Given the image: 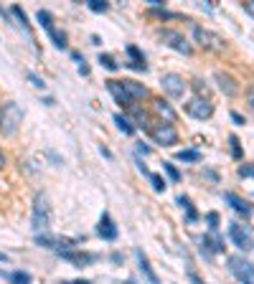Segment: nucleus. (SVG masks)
<instances>
[{"instance_id": "f257e3e1", "label": "nucleus", "mask_w": 254, "mask_h": 284, "mask_svg": "<svg viewBox=\"0 0 254 284\" xmlns=\"http://www.w3.org/2000/svg\"><path fill=\"white\" fill-rule=\"evenodd\" d=\"M31 226L36 233H46L51 228V203H49V195H44V193H38L33 198Z\"/></svg>"}, {"instance_id": "f03ea898", "label": "nucleus", "mask_w": 254, "mask_h": 284, "mask_svg": "<svg viewBox=\"0 0 254 284\" xmlns=\"http://www.w3.org/2000/svg\"><path fill=\"white\" fill-rule=\"evenodd\" d=\"M84 236H49V233H36V244L44 249H56V251H71L74 246L84 244Z\"/></svg>"}, {"instance_id": "7ed1b4c3", "label": "nucleus", "mask_w": 254, "mask_h": 284, "mask_svg": "<svg viewBox=\"0 0 254 284\" xmlns=\"http://www.w3.org/2000/svg\"><path fill=\"white\" fill-rule=\"evenodd\" d=\"M20 122H23V109L15 102L3 104V109H0V135H13Z\"/></svg>"}, {"instance_id": "20e7f679", "label": "nucleus", "mask_w": 254, "mask_h": 284, "mask_svg": "<svg viewBox=\"0 0 254 284\" xmlns=\"http://www.w3.org/2000/svg\"><path fill=\"white\" fill-rule=\"evenodd\" d=\"M150 137H153V142L155 145H163V147H171V145H176L178 142V129L171 124V122H158V124H153L150 127Z\"/></svg>"}, {"instance_id": "39448f33", "label": "nucleus", "mask_w": 254, "mask_h": 284, "mask_svg": "<svg viewBox=\"0 0 254 284\" xmlns=\"http://www.w3.org/2000/svg\"><path fill=\"white\" fill-rule=\"evenodd\" d=\"M158 38L165 43V46H171L173 51H178V54H183V56H190V54H193V49H190V43L186 41V36H183L181 31L163 28V31L158 33Z\"/></svg>"}, {"instance_id": "423d86ee", "label": "nucleus", "mask_w": 254, "mask_h": 284, "mask_svg": "<svg viewBox=\"0 0 254 284\" xmlns=\"http://www.w3.org/2000/svg\"><path fill=\"white\" fill-rule=\"evenodd\" d=\"M193 41L206 51H224V38L214 31H208V28L193 26Z\"/></svg>"}, {"instance_id": "0eeeda50", "label": "nucleus", "mask_w": 254, "mask_h": 284, "mask_svg": "<svg viewBox=\"0 0 254 284\" xmlns=\"http://www.w3.org/2000/svg\"><path fill=\"white\" fill-rule=\"evenodd\" d=\"M229 272L242 284H254V264L247 261L244 256H229Z\"/></svg>"}, {"instance_id": "6e6552de", "label": "nucleus", "mask_w": 254, "mask_h": 284, "mask_svg": "<svg viewBox=\"0 0 254 284\" xmlns=\"http://www.w3.org/2000/svg\"><path fill=\"white\" fill-rule=\"evenodd\" d=\"M229 238L234 241V246L237 249H242V251H254V238H252V231L247 228V226H242V224H229Z\"/></svg>"}, {"instance_id": "1a4fd4ad", "label": "nucleus", "mask_w": 254, "mask_h": 284, "mask_svg": "<svg viewBox=\"0 0 254 284\" xmlns=\"http://www.w3.org/2000/svg\"><path fill=\"white\" fill-rule=\"evenodd\" d=\"M160 86H163V92L171 97V99H183L188 84H186V79H183L181 74H163Z\"/></svg>"}, {"instance_id": "9d476101", "label": "nucleus", "mask_w": 254, "mask_h": 284, "mask_svg": "<svg viewBox=\"0 0 254 284\" xmlns=\"http://www.w3.org/2000/svg\"><path fill=\"white\" fill-rule=\"evenodd\" d=\"M186 112L193 117V119H208L211 114H214V104H211V99L193 97V99L186 102Z\"/></svg>"}, {"instance_id": "9b49d317", "label": "nucleus", "mask_w": 254, "mask_h": 284, "mask_svg": "<svg viewBox=\"0 0 254 284\" xmlns=\"http://www.w3.org/2000/svg\"><path fill=\"white\" fill-rule=\"evenodd\" d=\"M59 256L74 267H89V264L99 261V254H94V251H59Z\"/></svg>"}, {"instance_id": "f8f14e48", "label": "nucleus", "mask_w": 254, "mask_h": 284, "mask_svg": "<svg viewBox=\"0 0 254 284\" xmlns=\"http://www.w3.org/2000/svg\"><path fill=\"white\" fill-rule=\"evenodd\" d=\"M97 233H99V238H104V241H115L117 238V226H115V218L110 216V211H104L102 216H99V224H97Z\"/></svg>"}, {"instance_id": "ddd939ff", "label": "nucleus", "mask_w": 254, "mask_h": 284, "mask_svg": "<svg viewBox=\"0 0 254 284\" xmlns=\"http://www.w3.org/2000/svg\"><path fill=\"white\" fill-rule=\"evenodd\" d=\"M224 251V238L219 233H206L201 238V254L206 259H214V254H221Z\"/></svg>"}, {"instance_id": "4468645a", "label": "nucleus", "mask_w": 254, "mask_h": 284, "mask_svg": "<svg viewBox=\"0 0 254 284\" xmlns=\"http://www.w3.org/2000/svg\"><path fill=\"white\" fill-rule=\"evenodd\" d=\"M120 86H122V92L127 94V99H130V102H135V99H145L147 94H150V92H147V86L137 84L135 79H122Z\"/></svg>"}, {"instance_id": "2eb2a0df", "label": "nucleus", "mask_w": 254, "mask_h": 284, "mask_svg": "<svg viewBox=\"0 0 254 284\" xmlns=\"http://www.w3.org/2000/svg\"><path fill=\"white\" fill-rule=\"evenodd\" d=\"M224 201L231 206V208H234L239 216H244V218H252V213H254V208L242 198V195H237V193H224Z\"/></svg>"}, {"instance_id": "dca6fc26", "label": "nucleus", "mask_w": 254, "mask_h": 284, "mask_svg": "<svg viewBox=\"0 0 254 284\" xmlns=\"http://www.w3.org/2000/svg\"><path fill=\"white\" fill-rule=\"evenodd\" d=\"M214 79H216L219 89H221L226 97H237V94H239V86H237V79H234V76H229V74H224V71H216Z\"/></svg>"}, {"instance_id": "f3484780", "label": "nucleus", "mask_w": 254, "mask_h": 284, "mask_svg": "<svg viewBox=\"0 0 254 284\" xmlns=\"http://www.w3.org/2000/svg\"><path fill=\"white\" fill-rule=\"evenodd\" d=\"M135 256H137V264H140V272H142V277L150 282V284H160V279H158V274H155V269L150 267V259H147L145 254H142V249H135Z\"/></svg>"}, {"instance_id": "a211bd4d", "label": "nucleus", "mask_w": 254, "mask_h": 284, "mask_svg": "<svg viewBox=\"0 0 254 284\" xmlns=\"http://www.w3.org/2000/svg\"><path fill=\"white\" fill-rule=\"evenodd\" d=\"M107 92L115 97V102L122 107V109H132V102L127 99V94L122 92V86H120V81H115V79H110L107 81Z\"/></svg>"}, {"instance_id": "6ab92c4d", "label": "nucleus", "mask_w": 254, "mask_h": 284, "mask_svg": "<svg viewBox=\"0 0 254 284\" xmlns=\"http://www.w3.org/2000/svg\"><path fill=\"white\" fill-rule=\"evenodd\" d=\"M153 107H155V112H158V114L163 117V122H171V124H173V122L178 119L176 109H173L171 104H168L165 99H155V104H153Z\"/></svg>"}, {"instance_id": "aec40b11", "label": "nucleus", "mask_w": 254, "mask_h": 284, "mask_svg": "<svg viewBox=\"0 0 254 284\" xmlns=\"http://www.w3.org/2000/svg\"><path fill=\"white\" fill-rule=\"evenodd\" d=\"M178 206H183V211H186V221H188V224H196V221H198V211L193 208V203H190L188 195H178Z\"/></svg>"}, {"instance_id": "412c9836", "label": "nucleus", "mask_w": 254, "mask_h": 284, "mask_svg": "<svg viewBox=\"0 0 254 284\" xmlns=\"http://www.w3.org/2000/svg\"><path fill=\"white\" fill-rule=\"evenodd\" d=\"M36 20L41 23V28H44L46 33H51L56 26H54V15L49 13V10H44V8H38V13H36Z\"/></svg>"}, {"instance_id": "4be33fe9", "label": "nucleus", "mask_w": 254, "mask_h": 284, "mask_svg": "<svg viewBox=\"0 0 254 284\" xmlns=\"http://www.w3.org/2000/svg\"><path fill=\"white\" fill-rule=\"evenodd\" d=\"M201 152L198 150H193V147H190V150H178L176 152V160H181V163H201Z\"/></svg>"}, {"instance_id": "5701e85b", "label": "nucleus", "mask_w": 254, "mask_h": 284, "mask_svg": "<svg viewBox=\"0 0 254 284\" xmlns=\"http://www.w3.org/2000/svg\"><path fill=\"white\" fill-rule=\"evenodd\" d=\"M115 124L122 129L125 135H135V124H132V119H130V117H125V114H115Z\"/></svg>"}, {"instance_id": "b1692460", "label": "nucleus", "mask_w": 254, "mask_h": 284, "mask_svg": "<svg viewBox=\"0 0 254 284\" xmlns=\"http://www.w3.org/2000/svg\"><path fill=\"white\" fill-rule=\"evenodd\" d=\"M10 15L18 20V23H20V28H26V31H31V23H28V15H26V10L23 8H20V5H13L10 8Z\"/></svg>"}, {"instance_id": "393cba45", "label": "nucleus", "mask_w": 254, "mask_h": 284, "mask_svg": "<svg viewBox=\"0 0 254 284\" xmlns=\"http://www.w3.org/2000/svg\"><path fill=\"white\" fill-rule=\"evenodd\" d=\"M49 38L54 41V46H56V49H66V43H69L66 33H64V31H59V28H54V31L49 33Z\"/></svg>"}, {"instance_id": "a878e982", "label": "nucleus", "mask_w": 254, "mask_h": 284, "mask_svg": "<svg viewBox=\"0 0 254 284\" xmlns=\"http://www.w3.org/2000/svg\"><path fill=\"white\" fill-rule=\"evenodd\" d=\"M206 224H208V233H219V226H221V218L216 211H208L206 213Z\"/></svg>"}, {"instance_id": "bb28decb", "label": "nucleus", "mask_w": 254, "mask_h": 284, "mask_svg": "<svg viewBox=\"0 0 254 284\" xmlns=\"http://www.w3.org/2000/svg\"><path fill=\"white\" fill-rule=\"evenodd\" d=\"M99 63H102V66L107 69V71H117V69H120L117 58H115V56H110V54H99Z\"/></svg>"}, {"instance_id": "cd10ccee", "label": "nucleus", "mask_w": 254, "mask_h": 284, "mask_svg": "<svg viewBox=\"0 0 254 284\" xmlns=\"http://www.w3.org/2000/svg\"><path fill=\"white\" fill-rule=\"evenodd\" d=\"M229 145H231V158H234V160H242V158H244V152H242V142H239V137H237V135H231V137H229Z\"/></svg>"}, {"instance_id": "c85d7f7f", "label": "nucleus", "mask_w": 254, "mask_h": 284, "mask_svg": "<svg viewBox=\"0 0 254 284\" xmlns=\"http://www.w3.org/2000/svg\"><path fill=\"white\" fill-rule=\"evenodd\" d=\"M8 279H10L13 284H31V282H33L28 272H10V274H8Z\"/></svg>"}, {"instance_id": "c756f323", "label": "nucleus", "mask_w": 254, "mask_h": 284, "mask_svg": "<svg viewBox=\"0 0 254 284\" xmlns=\"http://www.w3.org/2000/svg\"><path fill=\"white\" fill-rule=\"evenodd\" d=\"M87 8H89L92 13H107V10H110V3H107V0H89Z\"/></svg>"}, {"instance_id": "7c9ffc66", "label": "nucleus", "mask_w": 254, "mask_h": 284, "mask_svg": "<svg viewBox=\"0 0 254 284\" xmlns=\"http://www.w3.org/2000/svg\"><path fill=\"white\" fill-rule=\"evenodd\" d=\"M163 170H165V175L171 178L173 183H181V170H178L173 163H163Z\"/></svg>"}, {"instance_id": "2f4dec72", "label": "nucleus", "mask_w": 254, "mask_h": 284, "mask_svg": "<svg viewBox=\"0 0 254 284\" xmlns=\"http://www.w3.org/2000/svg\"><path fill=\"white\" fill-rule=\"evenodd\" d=\"M150 185H153L158 193H163V190L168 188V183H165V178L160 175V172H150Z\"/></svg>"}, {"instance_id": "473e14b6", "label": "nucleus", "mask_w": 254, "mask_h": 284, "mask_svg": "<svg viewBox=\"0 0 254 284\" xmlns=\"http://www.w3.org/2000/svg\"><path fill=\"white\" fill-rule=\"evenodd\" d=\"M125 51H127V56H130V61H135V63H145V54H142L137 46H127Z\"/></svg>"}, {"instance_id": "72a5a7b5", "label": "nucleus", "mask_w": 254, "mask_h": 284, "mask_svg": "<svg viewBox=\"0 0 254 284\" xmlns=\"http://www.w3.org/2000/svg\"><path fill=\"white\" fill-rule=\"evenodd\" d=\"M132 117H135V129L137 127H147V124H150V122H147V112H142V109H135V112H132Z\"/></svg>"}, {"instance_id": "f704fd0d", "label": "nucleus", "mask_w": 254, "mask_h": 284, "mask_svg": "<svg viewBox=\"0 0 254 284\" xmlns=\"http://www.w3.org/2000/svg\"><path fill=\"white\" fill-rule=\"evenodd\" d=\"M26 76H28V81H31V84L36 86V89H46V81H44V79H41L38 74H33V71H28Z\"/></svg>"}, {"instance_id": "c9c22d12", "label": "nucleus", "mask_w": 254, "mask_h": 284, "mask_svg": "<svg viewBox=\"0 0 254 284\" xmlns=\"http://www.w3.org/2000/svg\"><path fill=\"white\" fill-rule=\"evenodd\" d=\"M239 175H242V178H254V165H252V163H249V165H242V168H239Z\"/></svg>"}, {"instance_id": "e433bc0d", "label": "nucleus", "mask_w": 254, "mask_h": 284, "mask_svg": "<svg viewBox=\"0 0 254 284\" xmlns=\"http://www.w3.org/2000/svg\"><path fill=\"white\" fill-rule=\"evenodd\" d=\"M125 66H127V69H135V71H147V63H135V61H127Z\"/></svg>"}, {"instance_id": "4c0bfd02", "label": "nucleus", "mask_w": 254, "mask_h": 284, "mask_svg": "<svg viewBox=\"0 0 254 284\" xmlns=\"http://www.w3.org/2000/svg\"><path fill=\"white\" fill-rule=\"evenodd\" d=\"M135 150H137V158H140V155H142V158H145V155H150V147H147L145 142H137Z\"/></svg>"}, {"instance_id": "58836bf2", "label": "nucleus", "mask_w": 254, "mask_h": 284, "mask_svg": "<svg viewBox=\"0 0 254 284\" xmlns=\"http://www.w3.org/2000/svg\"><path fill=\"white\" fill-rule=\"evenodd\" d=\"M188 279L193 282V284H206V282H203V279H201V277H198V274L193 272V269H188Z\"/></svg>"}, {"instance_id": "ea45409f", "label": "nucleus", "mask_w": 254, "mask_h": 284, "mask_svg": "<svg viewBox=\"0 0 254 284\" xmlns=\"http://www.w3.org/2000/svg\"><path fill=\"white\" fill-rule=\"evenodd\" d=\"M231 122H234V124H247V119L239 112H231Z\"/></svg>"}, {"instance_id": "a19ab883", "label": "nucleus", "mask_w": 254, "mask_h": 284, "mask_svg": "<svg viewBox=\"0 0 254 284\" xmlns=\"http://www.w3.org/2000/svg\"><path fill=\"white\" fill-rule=\"evenodd\" d=\"M59 284H92V279H71V282L64 279V282H59Z\"/></svg>"}, {"instance_id": "79ce46f5", "label": "nucleus", "mask_w": 254, "mask_h": 284, "mask_svg": "<svg viewBox=\"0 0 254 284\" xmlns=\"http://www.w3.org/2000/svg\"><path fill=\"white\" fill-rule=\"evenodd\" d=\"M247 102H249V107L254 109V86H249V92H247Z\"/></svg>"}, {"instance_id": "37998d69", "label": "nucleus", "mask_w": 254, "mask_h": 284, "mask_svg": "<svg viewBox=\"0 0 254 284\" xmlns=\"http://www.w3.org/2000/svg\"><path fill=\"white\" fill-rule=\"evenodd\" d=\"M244 10H247V13L254 18V0H249V3H244Z\"/></svg>"}, {"instance_id": "c03bdc74", "label": "nucleus", "mask_w": 254, "mask_h": 284, "mask_svg": "<svg viewBox=\"0 0 254 284\" xmlns=\"http://www.w3.org/2000/svg\"><path fill=\"white\" fill-rule=\"evenodd\" d=\"M5 165V155H3V152H0V168H3Z\"/></svg>"}, {"instance_id": "a18cd8bd", "label": "nucleus", "mask_w": 254, "mask_h": 284, "mask_svg": "<svg viewBox=\"0 0 254 284\" xmlns=\"http://www.w3.org/2000/svg\"><path fill=\"white\" fill-rule=\"evenodd\" d=\"M0 277H8V274H5V272H0Z\"/></svg>"}, {"instance_id": "49530a36", "label": "nucleus", "mask_w": 254, "mask_h": 284, "mask_svg": "<svg viewBox=\"0 0 254 284\" xmlns=\"http://www.w3.org/2000/svg\"><path fill=\"white\" fill-rule=\"evenodd\" d=\"M0 15H5V13H3V8H0Z\"/></svg>"}]
</instances>
